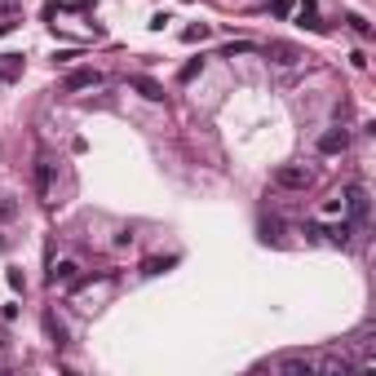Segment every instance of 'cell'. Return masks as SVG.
<instances>
[{
	"label": "cell",
	"instance_id": "6",
	"mask_svg": "<svg viewBox=\"0 0 376 376\" xmlns=\"http://www.w3.org/2000/svg\"><path fill=\"white\" fill-rule=\"evenodd\" d=\"M346 146H350V133H346V128H332V133L319 138V151H323V155H341Z\"/></svg>",
	"mask_w": 376,
	"mask_h": 376
},
{
	"label": "cell",
	"instance_id": "3",
	"mask_svg": "<svg viewBox=\"0 0 376 376\" xmlns=\"http://www.w3.org/2000/svg\"><path fill=\"white\" fill-rule=\"evenodd\" d=\"M128 89L142 93L146 102H164V85H155L151 75H128Z\"/></svg>",
	"mask_w": 376,
	"mask_h": 376
},
{
	"label": "cell",
	"instance_id": "9",
	"mask_svg": "<svg viewBox=\"0 0 376 376\" xmlns=\"http://www.w3.org/2000/svg\"><path fill=\"white\" fill-rule=\"evenodd\" d=\"M23 75V58L18 54H0V85H9V80Z\"/></svg>",
	"mask_w": 376,
	"mask_h": 376
},
{
	"label": "cell",
	"instance_id": "1",
	"mask_svg": "<svg viewBox=\"0 0 376 376\" xmlns=\"http://www.w3.org/2000/svg\"><path fill=\"white\" fill-rule=\"evenodd\" d=\"M274 186H279V190H310V186H315V169L279 164V169H274Z\"/></svg>",
	"mask_w": 376,
	"mask_h": 376
},
{
	"label": "cell",
	"instance_id": "17",
	"mask_svg": "<svg viewBox=\"0 0 376 376\" xmlns=\"http://www.w3.org/2000/svg\"><path fill=\"white\" fill-rule=\"evenodd\" d=\"M248 49H253L248 40H235V44H226V49H222V54H226V58H235V54H248Z\"/></svg>",
	"mask_w": 376,
	"mask_h": 376
},
{
	"label": "cell",
	"instance_id": "10",
	"mask_svg": "<svg viewBox=\"0 0 376 376\" xmlns=\"http://www.w3.org/2000/svg\"><path fill=\"white\" fill-rule=\"evenodd\" d=\"M36 190L44 195V200L54 195V164H49V159H40V164H36Z\"/></svg>",
	"mask_w": 376,
	"mask_h": 376
},
{
	"label": "cell",
	"instance_id": "4",
	"mask_svg": "<svg viewBox=\"0 0 376 376\" xmlns=\"http://www.w3.org/2000/svg\"><path fill=\"white\" fill-rule=\"evenodd\" d=\"M341 208H350V217L363 222V217H368V190H363V186H350L346 200H341Z\"/></svg>",
	"mask_w": 376,
	"mask_h": 376
},
{
	"label": "cell",
	"instance_id": "8",
	"mask_svg": "<svg viewBox=\"0 0 376 376\" xmlns=\"http://www.w3.org/2000/svg\"><path fill=\"white\" fill-rule=\"evenodd\" d=\"M75 274H80V266L75 261H54V270H49V284H75Z\"/></svg>",
	"mask_w": 376,
	"mask_h": 376
},
{
	"label": "cell",
	"instance_id": "16",
	"mask_svg": "<svg viewBox=\"0 0 376 376\" xmlns=\"http://www.w3.org/2000/svg\"><path fill=\"white\" fill-rule=\"evenodd\" d=\"M292 5H297V0H270V13H274V18H288Z\"/></svg>",
	"mask_w": 376,
	"mask_h": 376
},
{
	"label": "cell",
	"instance_id": "21",
	"mask_svg": "<svg viewBox=\"0 0 376 376\" xmlns=\"http://www.w3.org/2000/svg\"><path fill=\"white\" fill-rule=\"evenodd\" d=\"M18 5L23 0H0V13H18Z\"/></svg>",
	"mask_w": 376,
	"mask_h": 376
},
{
	"label": "cell",
	"instance_id": "19",
	"mask_svg": "<svg viewBox=\"0 0 376 376\" xmlns=\"http://www.w3.org/2000/svg\"><path fill=\"white\" fill-rule=\"evenodd\" d=\"M13 27H18V18H13V13H0V36H9Z\"/></svg>",
	"mask_w": 376,
	"mask_h": 376
},
{
	"label": "cell",
	"instance_id": "5",
	"mask_svg": "<svg viewBox=\"0 0 376 376\" xmlns=\"http://www.w3.org/2000/svg\"><path fill=\"white\" fill-rule=\"evenodd\" d=\"M93 85H102V71H97V67H80V71H71V75H67V89H71V93L93 89Z\"/></svg>",
	"mask_w": 376,
	"mask_h": 376
},
{
	"label": "cell",
	"instance_id": "7",
	"mask_svg": "<svg viewBox=\"0 0 376 376\" xmlns=\"http://www.w3.org/2000/svg\"><path fill=\"white\" fill-rule=\"evenodd\" d=\"M279 372H288V376H305V372H315V358L288 354V358H279Z\"/></svg>",
	"mask_w": 376,
	"mask_h": 376
},
{
	"label": "cell",
	"instance_id": "15",
	"mask_svg": "<svg viewBox=\"0 0 376 376\" xmlns=\"http://www.w3.org/2000/svg\"><path fill=\"white\" fill-rule=\"evenodd\" d=\"M200 71H204V58H190V62H186V67L177 71V75H182V80H195V75H200Z\"/></svg>",
	"mask_w": 376,
	"mask_h": 376
},
{
	"label": "cell",
	"instance_id": "2",
	"mask_svg": "<svg viewBox=\"0 0 376 376\" xmlns=\"http://www.w3.org/2000/svg\"><path fill=\"white\" fill-rule=\"evenodd\" d=\"M266 58H270V62H279V67H297V62H301L305 54H301V49H297V44H284V40H270V44H266Z\"/></svg>",
	"mask_w": 376,
	"mask_h": 376
},
{
	"label": "cell",
	"instance_id": "18",
	"mask_svg": "<svg viewBox=\"0 0 376 376\" xmlns=\"http://www.w3.org/2000/svg\"><path fill=\"white\" fill-rule=\"evenodd\" d=\"M346 23H350V27L358 31V36H368V31H372V27H368V18H358V13H350V18H346Z\"/></svg>",
	"mask_w": 376,
	"mask_h": 376
},
{
	"label": "cell",
	"instance_id": "11",
	"mask_svg": "<svg viewBox=\"0 0 376 376\" xmlns=\"http://www.w3.org/2000/svg\"><path fill=\"white\" fill-rule=\"evenodd\" d=\"M44 332L54 336V346H67V328H62V323H58L54 315H44Z\"/></svg>",
	"mask_w": 376,
	"mask_h": 376
},
{
	"label": "cell",
	"instance_id": "13",
	"mask_svg": "<svg viewBox=\"0 0 376 376\" xmlns=\"http://www.w3.org/2000/svg\"><path fill=\"white\" fill-rule=\"evenodd\" d=\"M323 235H328L332 243H341V248H346V243H350V226L341 222V226H332V231H323Z\"/></svg>",
	"mask_w": 376,
	"mask_h": 376
},
{
	"label": "cell",
	"instance_id": "20",
	"mask_svg": "<svg viewBox=\"0 0 376 376\" xmlns=\"http://www.w3.org/2000/svg\"><path fill=\"white\" fill-rule=\"evenodd\" d=\"M9 288H13V292H23V288H27V279H23V270H9Z\"/></svg>",
	"mask_w": 376,
	"mask_h": 376
},
{
	"label": "cell",
	"instance_id": "14",
	"mask_svg": "<svg viewBox=\"0 0 376 376\" xmlns=\"http://www.w3.org/2000/svg\"><path fill=\"white\" fill-rule=\"evenodd\" d=\"M204 36H208V23H200V27H186V31H182V40H186V44L204 40Z\"/></svg>",
	"mask_w": 376,
	"mask_h": 376
},
{
	"label": "cell",
	"instance_id": "12",
	"mask_svg": "<svg viewBox=\"0 0 376 376\" xmlns=\"http://www.w3.org/2000/svg\"><path fill=\"white\" fill-rule=\"evenodd\" d=\"M169 266H173V257H146L142 261V274H164Z\"/></svg>",
	"mask_w": 376,
	"mask_h": 376
}]
</instances>
